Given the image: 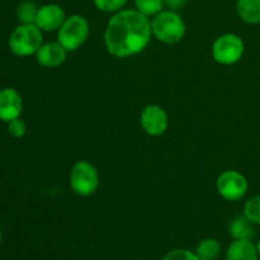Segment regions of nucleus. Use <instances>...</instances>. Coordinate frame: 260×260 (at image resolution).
Masks as SVG:
<instances>
[{
	"label": "nucleus",
	"mask_w": 260,
	"mask_h": 260,
	"mask_svg": "<svg viewBox=\"0 0 260 260\" xmlns=\"http://www.w3.org/2000/svg\"><path fill=\"white\" fill-rule=\"evenodd\" d=\"M151 19L137 9H122L108 20L104 46L117 58L139 55L151 41Z\"/></svg>",
	"instance_id": "nucleus-1"
},
{
	"label": "nucleus",
	"mask_w": 260,
	"mask_h": 260,
	"mask_svg": "<svg viewBox=\"0 0 260 260\" xmlns=\"http://www.w3.org/2000/svg\"><path fill=\"white\" fill-rule=\"evenodd\" d=\"M152 36L167 45H174L184 38L187 27L182 15L175 10H161L151 19Z\"/></svg>",
	"instance_id": "nucleus-2"
},
{
	"label": "nucleus",
	"mask_w": 260,
	"mask_h": 260,
	"mask_svg": "<svg viewBox=\"0 0 260 260\" xmlns=\"http://www.w3.org/2000/svg\"><path fill=\"white\" fill-rule=\"evenodd\" d=\"M9 48L18 57L36 55L43 43L42 30L36 24H19L9 36Z\"/></svg>",
	"instance_id": "nucleus-3"
},
{
	"label": "nucleus",
	"mask_w": 260,
	"mask_h": 260,
	"mask_svg": "<svg viewBox=\"0 0 260 260\" xmlns=\"http://www.w3.org/2000/svg\"><path fill=\"white\" fill-rule=\"evenodd\" d=\"M90 33L88 19L83 15L73 14L66 17L57 30V41L68 51H76L85 43Z\"/></svg>",
	"instance_id": "nucleus-4"
},
{
	"label": "nucleus",
	"mask_w": 260,
	"mask_h": 260,
	"mask_svg": "<svg viewBox=\"0 0 260 260\" xmlns=\"http://www.w3.org/2000/svg\"><path fill=\"white\" fill-rule=\"evenodd\" d=\"M69 183L75 194L89 197L94 194L99 187V173L91 162L79 160L70 172Z\"/></svg>",
	"instance_id": "nucleus-5"
},
{
	"label": "nucleus",
	"mask_w": 260,
	"mask_h": 260,
	"mask_svg": "<svg viewBox=\"0 0 260 260\" xmlns=\"http://www.w3.org/2000/svg\"><path fill=\"white\" fill-rule=\"evenodd\" d=\"M245 52V45L240 36L225 33L215 40L212 45V57L221 65L230 66L239 62Z\"/></svg>",
	"instance_id": "nucleus-6"
},
{
	"label": "nucleus",
	"mask_w": 260,
	"mask_h": 260,
	"mask_svg": "<svg viewBox=\"0 0 260 260\" xmlns=\"http://www.w3.org/2000/svg\"><path fill=\"white\" fill-rule=\"evenodd\" d=\"M216 188L223 200L236 202L245 197L249 183L245 175L238 170H225L216 179Z\"/></svg>",
	"instance_id": "nucleus-7"
},
{
	"label": "nucleus",
	"mask_w": 260,
	"mask_h": 260,
	"mask_svg": "<svg viewBox=\"0 0 260 260\" xmlns=\"http://www.w3.org/2000/svg\"><path fill=\"white\" fill-rule=\"evenodd\" d=\"M140 123L149 136H161L169 126L167 111L157 104H147L141 112Z\"/></svg>",
	"instance_id": "nucleus-8"
},
{
	"label": "nucleus",
	"mask_w": 260,
	"mask_h": 260,
	"mask_svg": "<svg viewBox=\"0 0 260 260\" xmlns=\"http://www.w3.org/2000/svg\"><path fill=\"white\" fill-rule=\"evenodd\" d=\"M66 19V13L62 8L55 3L41 5L38 9L37 18L35 24L42 32H52L58 30Z\"/></svg>",
	"instance_id": "nucleus-9"
},
{
	"label": "nucleus",
	"mask_w": 260,
	"mask_h": 260,
	"mask_svg": "<svg viewBox=\"0 0 260 260\" xmlns=\"http://www.w3.org/2000/svg\"><path fill=\"white\" fill-rule=\"evenodd\" d=\"M23 112V99L13 88L0 90V121L10 122L19 118Z\"/></svg>",
	"instance_id": "nucleus-10"
},
{
	"label": "nucleus",
	"mask_w": 260,
	"mask_h": 260,
	"mask_svg": "<svg viewBox=\"0 0 260 260\" xmlns=\"http://www.w3.org/2000/svg\"><path fill=\"white\" fill-rule=\"evenodd\" d=\"M69 51L60 42L42 43L36 52V60L43 68L55 69L62 65Z\"/></svg>",
	"instance_id": "nucleus-11"
},
{
	"label": "nucleus",
	"mask_w": 260,
	"mask_h": 260,
	"mask_svg": "<svg viewBox=\"0 0 260 260\" xmlns=\"http://www.w3.org/2000/svg\"><path fill=\"white\" fill-rule=\"evenodd\" d=\"M256 244L253 240H234L226 250V260H259Z\"/></svg>",
	"instance_id": "nucleus-12"
},
{
	"label": "nucleus",
	"mask_w": 260,
	"mask_h": 260,
	"mask_svg": "<svg viewBox=\"0 0 260 260\" xmlns=\"http://www.w3.org/2000/svg\"><path fill=\"white\" fill-rule=\"evenodd\" d=\"M229 235L234 240H253L256 235L255 225L244 215L236 216L229 223Z\"/></svg>",
	"instance_id": "nucleus-13"
},
{
	"label": "nucleus",
	"mask_w": 260,
	"mask_h": 260,
	"mask_svg": "<svg viewBox=\"0 0 260 260\" xmlns=\"http://www.w3.org/2000/svg\"><path fill=\"white\" fill-rule=\"evenodd\" d=\"M236 12L240 19L246 24L260 23V0H238Z\"/></svg>",
	"instance_id": "nucleus-14"
},
{
	"label": "nucleus",
	"mask_w": 260,
	"mask_h": 260,
	"mask_svg": "<svg viewBox=\"0 0 260 260\" xmlns=\"http://www.w3.org/2000/svg\"><path fill=\"white\" fill-rule=\"evenodd\" d=\"M196 254L201 260H217L222 253V245L215 238H206L198 243Z\"/></svg>",
	"instance_id": "nucleus-15"
},
{
	"label": "nucleus",
	"mask_w": 260,
	"mask_h": 260,
	"mask_svg": "<svg viewBox=\"0 0 260 260\" xmlns=\"http://www.w3.org/2000/svg\"><path fill=\"white\" fill-rule=\"evenodd\" d=\"M40 7L32 0H24L17 8V18L20 24H35Z\"/></svg>",
	"instance_id": "nucleus-16"
},
{
	"label": "nucleus",
	"mask_w": 260,
	"mask_h": 260,
	"mask_svg": "<svg viewBox=\"0 0 260 260\" xmlns=\"http://www.w3.org/2000/svg\"><path fill=\"white\" fill-rule=\"evenodd\" d=\"M135 7L146 17L151 18L164 10V0H135Z\"/></svg>",
	"instance_id": "nucleus-17"
},
{
	"label": "nucleus",
	"mask_w": 260,
	"mask_h": 260,
	"mask_svg": "<svg viewBox=\"0 0 260 260\" xmlns=\"http://www.w3.org/2000/svg\"><path fill=\"white\" fill-rule=\"evenodd\" d=\"M243 215L255 226H260V194L254 196L246 201Z\"/></svg>",
	"instance_id": "nucleus-18"
},
{
	"label": "nucleus",
	"mask_w": 260,
	"mask_h": 260,
	"mask_svg": "<svg viewBox=\"0 0 260 260\" xmlns=\"http://www.w3.org/2000/svg\"><path fill=\"white\" fill-rule=\"evenodd\" d=\"M128 0H93V4L99 12L114 13L119 12L124 8Z\"/></svg>",
	"instance_id": "nucleus-19"
},
{
	"label": "nucleus",
	"mask_w": 260,
	"mask_h": 260,
	"mask_svg": "<svg viewBox=\"0 0 260 260\" xmlns=\"http://www.w3.org/2000/svg\"><path fill=\"white\" fill-rule=\"evenodd\" d=\"M161 260H201L196 254V251L189 249H173L168 251Z\"/></svg>",
	"instance_id": "nucleus-20"
},
{
	"label": "nucleus",
	"mask_w": 260,
	"mask_h": 260,
	"mask_svg": "<svg viewBox=\"0 0 260 260\" xmlns=\"http://www.w3.org/2000/svg\"><path fill=\"white\" fill-rule=\"evenodd\" d=\"M8 132L14 139H20L27 132V124H25L23 119H20V117L19 118H15L13 121L8 122Z\"/></svg>",
	"instance_id": "nucleus-21"
},
{
	"label": "nucleus",
	"mask_w": 260,
	"mask_h": 260,
	"mask_svg": "<svg viewBox=\"0 0 260 260\" xmlns=\"http://www.w3.org/2000/svg\"><path fill=\"white\" fill-rule=\"evenodd\" d=\"M164 2H165V7H167L168 9L178 12L179 9L184 8L187 0H164Z\"/></svg>",
	"instance_id": "nucleus-22"
},
{
	"label": "nucleus",
	"mask_w": 260,
	"mask_h": 260,
	"mask_svg": "<svg viewBox=\"0 0 260 260\" xmlns=\"http://www.w3.org/2000/svg\"><path fill=\"white\" fill-rule=\"evenodd\" d=\"M256 249H258V253H259V256H260V239H259L258 243H256Z\"/></svg>",
	"instance_id": "nucleus-23"
},
{
	"label": "nucleus",
	"mask_w": 260,
	"mask_h": 260,
	"mask_svg": "<svg viewBox=\"0 0 260 260\" xmlns=\"http://www.w3.org/2000/svg\"><path fill=\"white\" fill-rule=\"evenodd\" d=\"M2 240H3V231H2V228H0V244H2Z\"/></svg>",
	"instance_id": "nucleus-24"
},
{
	"label": "nucleus",
	"mask_w": 260,
	"mask_h": 260,
	"mask_svg": "<svg viewBox=\"0 0 260 260\" xmlns=\"http://www.w3.org/2000/svg\"><path fill=\"white\" fill-rule=\"evenodd\" d=\"M129 260H140V259H129Z\"/></svg>",
	"instance_id": "nucleus-25"
}]
</instances>
